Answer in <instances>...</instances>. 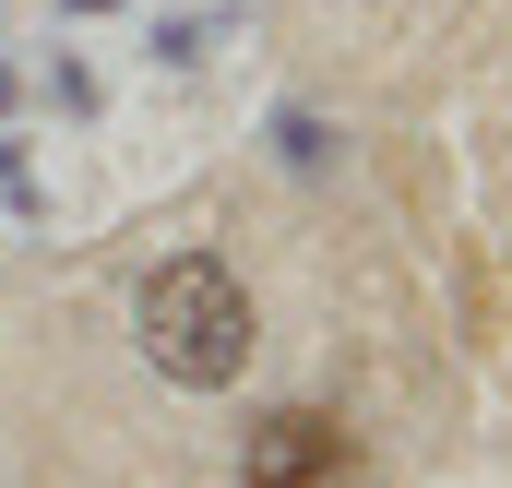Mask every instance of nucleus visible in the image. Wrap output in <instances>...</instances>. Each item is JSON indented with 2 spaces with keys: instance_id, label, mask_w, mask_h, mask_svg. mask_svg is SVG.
Segmentation results:
<instances>
[{
  "instance_id": "7ed1b4c3",
  "label": "nucleus",
  "mask_w": 512,
  "mask_h": 488,
  "mask_svg": "<svg viewBox=\"0 0 512 488\" xmlns=\"http://www.w3.org/2000/svg\"><path fill=\"white\" fill-rule=\"evenodd\" d=\"M72 12H108V0H72Z\"/></svg>"
},
{
  "instance_id": "f03ea898",
  "label": "nucleus",
  "mask_w": 512,
  "mask_h": 488,
  "mask_svg": "<svg viewBox=\"0 0 512 488\" xmlns=\"http://www.w3.org/2000/svg\"><path fill=\"white\" fill-rule=\"evenodd\" d=\"M251 488H346L358 477V441H346V417H322V405H274L251 417Z\"/></svg>"
},
{
  "instance_id": "f257e3e1",
  "label": "nucleus",
  "mask_w": 512,
  "mask_h": 488,
  "mask_svg": "<svg viewBox=\"0 0 512 488\" xmlns=\"http://www.w3.org/2000/svg\"><path fill=\"white\" fill-rule=\"evenodd\" d=\"M131 322H143L155 381H179V393H227V381L251 369V286H239L215 250L155 262V274H143V298H131Z\"/></svg>"
}]
</instances>
